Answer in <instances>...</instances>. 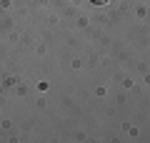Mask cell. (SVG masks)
I'll return each mask as SVG.
<instances>
[{
    "label": "cell",
    "instance_id": "obj_1",
    "mask_svg": "<svg viewBox=\"0 0 150 143\" xmlns=\"http://www.w3.org/2000/svg\"><path fill=\"white\" fill-rule=\"evenodd\" d=\"M93 3H95V5H108L110 0H93Z\"/></svg>",
    "mask_w": 150,
    "mask_h": 143
}]
</instances>
